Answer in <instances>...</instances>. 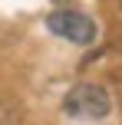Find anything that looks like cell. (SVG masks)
<instances>
[{"instance_id": "cell-2", "label": "cell", "mask_w": 122, "mask_h": 125, "mask_svg": "<svg viewBox=\"0 0 122 125\" xmlns=\"http://www.w3.org/2000/svg\"><path fill=\"white\" fill-rule=\"evenodd\" d=\"M46 30L63 36V40H69V43H79V46L96 43V33H99L92 17H86L79 10H53L46 17Z\"/></svg>"}, {"instance_id": "cell-1", "label": "cell", "mask_w": 122, "mask_h": 125, "mask_svg": "<svg viewBox=\"0 0 122 125\" xmlns=\"http://www.w3.org/2000/svg\"><path fill=\"white\" fill-rule=\"evenodd\" d=\"M112 109V99L102 86L96 82H79L73 86L69 92L63 95V112L69 119H83V122H96V119H106Z\"/></svg>"}]
</instances>
